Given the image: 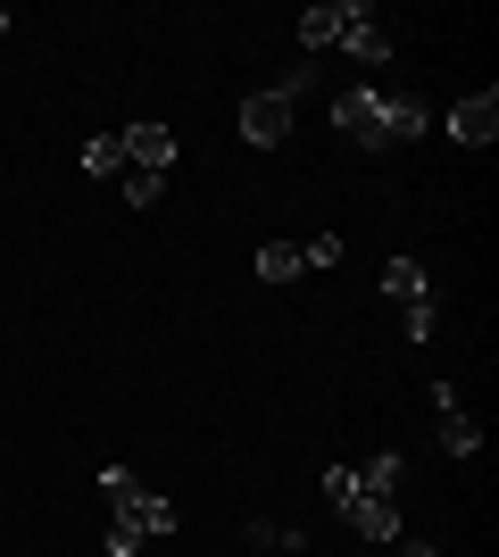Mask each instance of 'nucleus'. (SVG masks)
<instances>
[{"mask_svg": "<svg viewBox=\"0 0 499 557\" xmlns=\"http://www.w3.org/2000/svg\"><path fill=\"white\" fill-rule=\"evenodd\" d=\"M433 417H441V449H450V458H475L483 449V424L466 417V399H458L450 383H433Z\"/></svg>", "mask_w": 499, "mask_h": 557, "instance_id": "obj_4", "label": "nucleus"}, {"mask_svg": "<svg viewBox=\"0 0 499 557\" xmlns=\"http://www.w3.org/2000/svg\"><path fill=\"white\" fill-rule=\"evenodd\" d=\"M300 258H309V267H341V233H316V242H300Z\"/></svg>", "mask_w": 499, "mask_h": 557, "instance_id": "obj_18", "label": "nucleus"}, {"mask_svg": "<svg viewBox=\"0 0 499 557\" xmlns=\"http://www.w3.org/2000/svg\"><path fill=\"white\" fill-rule=\"evenodd\" d=\"M84 175H125V141L117 134H92V141H84Z\"/></svg>", "mask_w": 499, "mask_h": 557, "instance_id": "obj_14", "label": "nucleus"}, {"mask_svg": "<svg viewBox=\"0 0 499 557\" xmlns=\"http://www.w3.org/2000/svg\"><path fill=\"white\" fill-rule=\"evenodd\" d=\"M341 516L358 524V541H366V549H391V541H400V499H366V491H358Z\"/></svg>", "mask_w": 499, "mask_h": 557, "instance_id": "obj_7", "label": "nucleus"}, {"mask_svg": "<svg viewBox=\"0 0 499 557\" xmlns=\"http://www.w3.org/2000/svg\"><path fill=\"white\" fill-rule=\"evenodd\" d=\"M366 557H391V549H366Z\"/></svg>", "mask_w": 499, "mask_h": 557, "instance_id": "obj_21", "label": "nucleus"}, {"mask_svg": "<svg viewBox=\"0 0 499 557\" xmlns=\"http://www.w3.org/2000/svg\"><path fill=\"white\" fill-rule=\"evenodd\" d=\"M259 275H266V283H300V275H309L300 242H266V250H259Z\"/></svg>", "mask_w": 499, "mask_h": 557, "instance_id": "obj_13", "label": "nucleus"}, {"mask_svg": "<svg viewBox=\"0 0 499 557\" xmlns=\"http://www.w3.org/2000/svg\"><path fill=\"white\" fill-rule=\"evenodd\" d=\"M383 125H391V141H416V134H425V100L383 92Z\"/></svg>", "mask_w": 499, "mask_h": 557, "instance_id": "obj_12", "label": "nucleus"}, {"mask_svg": "<svg viewBox=\"0 0 499 557\" xmlns=\"http://www.w3.org/2000/svg\"><path fill=\"white\" fill-rule=\"evenodd\" d=\"M125 200H134V209H159V200H166V175H142V166H125Z\"/></svg>", "mask_w": 499, "mask_h": 557, "instance_id": "obj_15", "label": "nucleus"}, {"mask_svg": "<svg viewBox=\"0 0 499 557\" xmlns=\"http://www.w3.org/2000/svg\"><path fill=\"white\" fill-rule=\"evenodd\" d=\"M117 141H125V159L142 166V175H166V166H175V125H159V116H134Z\"/></svg>", "mask_w": 499, "mask_h": 557, "instance_id": "obj_3", "label": "nucleus"}, {"mask_svg": "<svg viewBox=\"0 0 499 557\" xmlns=\"http://www.w3.org/2000/svg\"><path fill=\"white\" fill-rule=\"evenodd\" d=\"M358 9H366V0H316L309 17H300V42H309V50L341 42V34H350V17H358Z\"/></svg>", "mask_w": 499, "mask_h": 557, "instance_id": "obj_8", "label": "nucleus"}, {"mask_svg": "<svg viewBox=\"0 0 499 557\" xmlns=\"http://www.w3.org/2000/svg\"><path fill=\"white\" fill-rule=\"evenodd\" d=\"M0 34H9V9H0Z\"/></svg>", "mask_w": 499, "mask_h": 557, "instance_id": "obj_20", "label": "nucleus"}, {"mask_svg": "<svg viewBox=\"0 0 499 557\" xmlns=\"http://www.w3.org/2000/svg\"><path fill=\"white\" fill-rule=\"evenodd\" d=\"M450 134L466 141V150H491V141H499V92H466L450 109Z\"/></svg>", "mask_w": 499, "mask_h": 557, "instance_id": "obj_6", "label": "nucleus"}, {"mask_svg": "<svg viewBox=\"0 0 499 557\" xmlns=\"http://www.w3.org/2000/svg\"><path fill=\"white\" fill-rule=\"evenodd\" d=\"M284 134H291V100H284V92H250V100H241V141L275 150Z\"/></svg>", "mask_w": 499, "mask_h": 557, "instance_id": "obj_5", "label": "nucleus"}, {"mask_svg": "<svg viewBox=\"0 0 499 557\" xmlns=\"http://www.w3.org/2000/svg\"><path fill=\"white\" fill-rule=\"evenodd\" d=\"M333 125L366 150V159H383L391 150V125H383V92L375 84H350V92H333Z\"/></svg>", "mask_w": 499, "mask_h": 557, "instance_id": "obj_2", "label": "nucleus"}, {"mask_svg": "<svg viewBox=\"0 0 499 557\" xmlns=\"http://www.w3.org/2000/svg\"><path fill=\"white\" fill-rule=\"evenodd\" d=\"M325 499H333V508H350V499H358V466H325Z\"/></svg>", "mask_w": 499, "mask_h": 557, "instance_id": "obj_17", "label": "nucleus"}, {"mask_svg": "<svg viewBox=\"0 0 499 557\" xmlns=\"http://www.w3.org/2000/svg\"><path fill=\"white\" fill-rule=\"evenodd\" d=\"M391 557H441L433 541H391Z\"/></svg>", "mask_w": 499, "mask_h": 557, "instance_id": "obj_19", "label": "nucleus"}, {"mask_svg": "<svg viewBox=\"0 0 499 557\" xmlns=\"http://www.w3.org/2000/svg\"><path fill=\"white\" fill-rule=\"evenodd\" d=\"M400 325H408V342H433V333H441V308L416 300V308H400Z\"/></svg>", "mask_w": 499, "mask_h": 557, "instance_id": "obj_16", "label": "nucleus"}, {"mask_svg": "<svg viewBox=\"0 0 499 557\" xmlns=\"http://www.w3.org/2000/svg\"><path fill=\"white\" fill-rule=\"evenodd\" d=\"M100 499H109V508H117V524H134L142 541L175 533V499H159L134 466H100Z\"/></svg>", "mask_w": 499, "mask_h": 557, "instance_id": "obj_1", "label": "nucleus"}, {"mask_svg": "<svg viewBox=\"0 0 499 557\" xmlns=\"http://www.w3.org/2000/svg\"><path fill=\"white\" fill-rule=\"evenodd\" d=\"M383 292H391V300H400V308L433 300V283H425V267H416V258H391V267H383Z\"/></svg>", "mask_w": 499, "mask_h": 557, "instance_id": "obj_9", "label": "nucleus"}, {"mask_svg": "<svg viewBox=\"0 0 499 557\" xmlns=\"http://www.w3.org/2000/svg\"><path fill=\"white\" fill-rule=\"evenodd\" d=\"M400 474H408V466L391 458V449H383V458H366V466H358V491H366V499H400Z\"/></svg>", "mask_w": 499, "mask_h": 557, "instance_id": "obj_11", "label": "nucleus"}, {"mask_svg": "<svg viewBox=\"0 0 499 557\" xmlns=\"http://www.w3.org/2000/svg\"><path fill=\"white\" fill-rule=\"evenodd\" d=\"M341 42H350L358 59H366V67H383V59H391V34H383V25H375V9H358V17H350V34H341Z\"/></svg>", "mask_w": 499, "mask_h": 557, "instance_id": "obj_10", "label": "nucleus"}]
</instances>
